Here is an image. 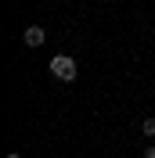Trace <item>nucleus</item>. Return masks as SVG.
Listing matches in <instances>:
<instances>
[{"mask_svg": "<svg viewBox=\"0 0 155 158\" xmlns=\"http://www.w3.org/2000/svg\"><path fill=\"white\" fill-rule=\"evenodd\" d=\"M4 158H22V155H18V151H11V155H4Z\"/></svg>", "mask_w": 155, "mask_h": 158, "instance_id": "5", "label": "nucleus"}, {"mask_svg": "<svg viewBox=\"0 0 155 158\" xmlns=\"http://www.w3.org/2000/svg\"><path fill=\"white\" fill-rule=\"evenodd\" d=\"M51 76L61 79V83H72V79L79 76V65L69 58V54H58V58H51Z\"/></svg>", "mask_w": 155, "mask_h": 158, "instance_id": "1", "label": "nucleus"}, {"mask_svg": "<svg viewBox=\"0 0 155 158\" xmlns=\"http://www.w3.org/2000/svg\"><path fill=\"white\" fill-rule=\"evenodd\" d=\"M141 158H155V144H148V148H144V155H141Z\"/></svg>", "mask_w": 155, "mask_h": 158, "instance_id": "4", "label": "nucleus"}, {"mask_svg": "<svg viewBox=\"0 0 155 158\" xmlns=\"http://www.w3.org/2000/svg\"><path fill=\"white\" fill-rule=\"evenodd\" d=\"M141 133H144V137H155V118H144V122H141Z\"/></svg>", "mask_w": 155, "mask_h": 158, "instance_id": "3", "label": "nucleus"}, {"mask_svg": "<svg viewBox=\"0 0 155 158\" xmlns=\"http://www.w3.org/2000/svg\"><path fill=\"white\" fill-rule=\"evenodd\" d=\"M43 40H47L43 25H29V29H25V36H22V43H25V47H43Z\"/></svg>", "mask_w": 155, "mask_h": 158, "instance_id": "2", "label": "nucleus"}]
</instances>
